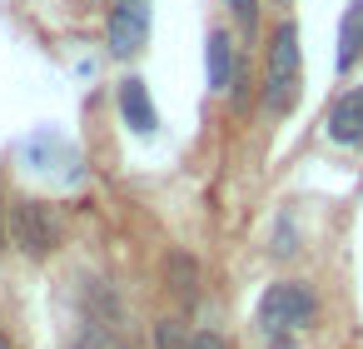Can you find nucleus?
<instances>
[{"label":"nucleus","mask_w":363,"mask_h":349,"mask_svg":"<svg viewBox=\"0 0 363 349\" xmlns=\"http://www.w3.org/2000/svg\"><path fill=\"white\" fill-rule=\"evenodd\" d=\"M0 349H16V344H11V339H6V329H0Z\"/></svg>","instance_id":"obj_15"},{"label":"nucleus","mask_w":363,"mask_h":349,"mask_svg":"<svg viewBox=\"0 0 363 349\" xmlns=\"http://www.w3.org/2000/svg\"><path fill=\"white\" fill-rule=\"evenodd\" d=\"M298 95V31L279 26L274 45H269V70H264V105L274 115H284Z\"/></svg>","instance_id":"obj_2"},{"label":"nucleus","mask_w":363,"mask_h":349,"mask_svg":"<svg viewBox=\"0 0 363 349\" xmlns=\"http://www.w3.org/2000/svg\"><path fill=\"white\" fill-rule=\"evenodd\" d=\"M160 349H189L184 329H179V324H160Z\"/></svg>","instance_id":"obj_10"},{"label":"nucleus","mask_w":363,"mask_h":349,"mask_svg":"<svg viewBox=\"0 0 363 349\" xmlns=\"http://www.w3.org/2000/svg\"><path fill=\"white\" fill-rule=\"evenodd\" d=\"M363 55V0H353V6L343 11V26H338V65H358Z\"/></svg>","instance_id":"obj_7"},{"label":"nucleus","mask_w":363,"mask_h":349,"mask_svg":"<svg viewBox=\"0 0 363 349\" xmlns=\"http://www.w3.org/2000/svg\"><path fill=\"white\" fill-rule=\"evenodd\" d=\"M6 235H11V230H6V210H0V245H6Z\"/></svg>","instance_id":"obj_14"},{"label":"nucleus","mask_w":363,"mask_h":349,"mask_svg":"<svg viewBox=\"0 0 363 349\" xmlns=\"http://www.w3.org/2000/svg\"><path fill=\"white\" fill-rule=\"evenodd\" d=\"M303 324H313V294L308 284H269L259 299V329L274 344H289Z\"/></svg>","instance_id":"obj_1"},{"label":"nucleus","mask_w":363,"mask_h":349,"mask_svg":"<svg viewBox=\"0 0 363 349\" xmlns=\"http://www.w3.org/2000/svg\"><path fill=\"white\" fill-rule=\"evenodd\" d=\"M120 110H125V125H130L135 135H155L160 115H155V105H150L145 80H125V90H120Z\"/></svg>","instance_id":"obj_6"},{"label":"nucleus","mask_w":363,"mask_h":349,"mask_svg":"<svg viewBox=\"0 0 363 349\" xmlns=\"http://www.w3.org/2000/svg\"><path fill=\"white\" fill-rule=\"evenodd\" d=\"M105 36H110V55H120V60L140 55V45L150 41V0H115Z\"/></svg>","instance_id":"obj_4"},{"label":"nucleus","mask_w":363,"mask_h":349,"mask_svg":"<svg viewBox=\"0 0 363 349\" xmlns=\"http://www.w3.org/2000/svg\"><path fill=\"white\" fill-rule=\"evenodd\" d=\"M189 349H224V339H219V334H194Z\"/></svg>","instance_id":"obj_12"},{"label":"nucleus","mask_w":363,"mask_h":349,"mask_svg":"<svg viewBox=\"0 0 363 349\" xmlns=\"http://www.w3.org/2000/svg\"><path fill=\"white\" fill-rule=\"evenodd\" d=\"M169 274H174V294H179V299H194V279H199V274H194V259L174 254V259H169Z\"/></svg>","instance_id":"obj_9"},{"label":"nucleus","mask_w":363,"mask_h":349,"mask_svg":"<svg viewBox=\"0 0 363 349\" xmlns=\"http://www.w3.org/2000/svg\"><path fill=\"white\" fill-rule=\"evenodd\" d=\"M328 135H333L338 145H363V90H348V95L333 105Z\"/></svg>","instance_id":"obj_5"},{"label":"nucleus","mask_w":363,"mask_h":349,"mask_svg":"<svg viewBox=\"0 0 363 349\" xmlns=\"http://www.w3.org/2000/svg\"><path fill=\"white\" fill-rule=\"evenodd\" d=\"M229 11L239 16V26H249V31H254V21H259V0H229Z\"/></svg>","instance_id":"obj_11"},{"label":"nucleus","mask_w":363,"mask_h":349,"mask_svg":"<svg viewBox=\"0 0 363 349\" xmlns=\"http://www.w3.org/2000/svg\"><path fill=\"white\" fill-rule=\"evenodd\" d=\"M11 240H16L21 254L45 259V254H55V245H60V220L50 215L45 200H16V205H11Z\"/></svg>","instance_id":"obj_3"},{"label":"nucleus","mask_w":363,"mask_h":349,"mask_svg":"<svg viewBox=\"0 0 363 349\" xmlns=\"http://www.w3.org/2000/svg\"><path fill=\"white\" fill-rule=\"evenodd\" d=\"M229 80H234V45H229L224 31H214L209 36V85L214 90H229Z\"/></svg>","instance_id":"obj_8"},{"label":"nucleus","mask_w":363,"mask_h":349,"mask_svg":"<svg viewBox=\"0 0 363 349\" xmlns=\"http://www.w3.org/2000/svg\"><path fill=\"white\" fill-rule=\"evenodd\" d=\"M75 349H110V344H100V339H85V344H75Z\"/></svg>","instance_id":"obj_13"}]
</instances>
